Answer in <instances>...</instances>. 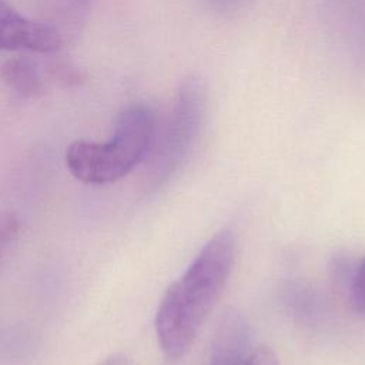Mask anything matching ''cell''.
Masks as SVG:
<instances>
[{"mask_svg":"<svg viewBox=\"0 0 365 365\" xmlns=\"http://www.w3.org/2000/svg\"><path fill=\"white\" fill-rule=\"evenodd\" d=\"M234 258L235 238L231 231L221 230L167 288L155 314L157 338L167 356L180 358L190 349L228 282Z\"/></svg>","mask_w":365,"mask_h":365,"instance_id":"cell-1","label":"cell"},{"mask_svg":"<svg viewBox=\"0 0 365 365\" xmlns=\"http://www.w3.org/2000/svg\"><path fill=\"white\" fill-rule=\"evenodd\" d=\"M155 113L144 103L124 108L114 133L104 143L76 140L66 151V165L84 184L104 185L125 177L151 150Z\"/></svg>","mask_w":365,"mask_h":365,"instance_id":"cell-2","label":"cell"},{"mask_svg":"<svg viewBox=\"0 0 365 365\" xmlns=\"http://www.w3.org/2000/svg\"><path fill=\"white\" fill-rule=\"evenodd\" d=\"M205 113L207 87L198 76H188L178 87L160 137L153 140L155 147L151 167L157 181L167 178L185 161L200 135Z\"/></svg>","mask_w":365,"mask_h":365,"instance_id":"cell-3","label":"cell"},{"mask_svg":"<svg viewBox=\"0 0 365 365\" xmlns=\"http://www.w3.org/2000/svg\"><path fill=\"white\" fill-rule=\"evenodd\" d=\"M61 46L63 38L56 26L27 19L6 0H0V50L51 54Z\"/></svg>","mask_w":365,"mask_h":365,"instance_id":"cell-4","label":"cell"},{"mask_svg":"<svg viewBox=\"0 0 365 365\" xmlns=\"http://www.w3.org/2000/svg\"><path fill=\"white\" fill-rule=\"evenodd\" d=\"M250 327L237 312H227L212 339L210 365H245L250 354Z\"/></svg>","mask_w":365,"mask_h":365,"instance_id":"cell-5","label":"cell"},{"mask_svg":"<svg viewBox=\"0 0 365 365\" xmlns=\"http://www.w3.org/2000/svg\"><path fill=\"white\" fill-rule=\"evenodd\" d=\"M3 78L10 88L24 97L34 96L41 90L36 66L27 58L9 60L3 67Z\"/></svg>","mask_w":365,"mask_h":365,"instance_id":"cell-6","label":"cell"},{"mask_svg":"<svg viewBox=\"0 0 365 365\" xmlns=\"http://www.w3.org/2000/svg\"><path fill=\"white\" fill-rule=\"evenodd\" d=\"M348 292L352 309L356 314L365 315V257L352 272Z\"/></svg>","mask_w":365,"mask_h":365,"instance_id":"cell-7","label":"cell"},{"mask_svg":"<svg viewBox=\"0 0 365 365\" xmlns=\"http://www.w3.org/2000/svg\"><path fill=\"white\" fill-rule=\"evenodd\" d=\"M212 13L220 16H231L247 7L251 0H201Z\"/></svg>","mask_w":365,"mask_h":365,"instance_id":"cell-8","label":"cell"},{"mask_svg":"<svg viewBox=\"0 0 365 365\" xmlns=\"http://www.w3.org/2000/svg\"><path fill=\"white\" fill-rule=\"evenodd\" d=\"M245 365H281L274 351L267 346H258L251 351Z\"/></svg>","mask_w":365,"mask_h":365,"instance_id":"cell-9","label":"cell"},{"mask_svg":"<svg viewBox=\"0 0 365 365\" xmlns=\"http://www.w3.org/2000/svg\"><path fill=\"white\" fill-rule=\"evenodd\" d=\"M103 365H131V362L128 361V358L125 355H113L110 356Z\"/></svg>","mask_w":365,"mask_h":365,"instance_id":"cell-10","label":"cell"}]
</instances>
